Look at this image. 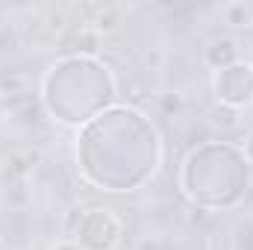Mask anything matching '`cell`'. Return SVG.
<instances>
[{
    "instance_id": "8992f818",
    "label": "cell",
    "mask_w": 253,
    "mask_h": 250,
    "mask_svg": "<svg viewBox=\"0 0 253 250\" xmlns=\"http://www.w3.org/2000/svg\"><path fill=\"white\" fill-rule=\"evenodd\" d=\"M74 44H77V50L97 53V47H100V33H97V30H91L88 24H80V30L74 33Z\"/></svg>"
},
{
    "instance_id": "5b68a950",
    "label": "cell",
    "mask_w": 253,
    "mask_h": 250,
    "mask_svg": "<svg viewBox=\"0 0 253 250\" xmlns=\"http://www.w3.org/2000/svg\"><path fill=\"white\" fill-rule=\"evenodd\" d=\"M230 250H253V218H242L233 227Z\"/></svg>"
},
{
    "instance_id": "6da1fadb",
    "label": "cell",
    "mask_w": 253,
    "mask_h": 250,
    "mask_svg": "<svg viewBox=\"0 0 253 250\" xmlns=\"http://www.w3.org/2000/svg\"><path fill=\"white\" fill-rule=\"evenodd\" d=\"M124 224L112 209H88L74 233V242L83 250H112L121 242Z\"/></svg>"
},
{
    "instance_id": "ba28073f",
    "label": "cell",
    "mask_w": 253,
    "mask_h": 250,
    "mask_svg": "<svg viewBox=\"0 0 253 250\" xmlns=\"http://www.w3.org/2000/svg\"><path fill=\"white\" fill-rule=\"evenodd\" d=\"M6 200H12L15 206H24V203H27V191H24V183H15V186H9V191H6Z\"/></svg>"
},
{
    "instance_id": "3957f363",
    "label": "cell",
    "mask_w": 253,
    "mask_h": 250,
    "mask_svg": "<svg viewBox=\"0 0 253 250\" xmlns=\"http://www.w3.org/2000/svg\"><path fill=\"white\" fill-rule=\"evenodd\" d=\"M233 62H239V42H236V39L218 36V39H212V42L203 47V65L221 71V68H230Z\"/></svg>"
},
{
    "instance_id": "9c48e42d",
    "label": "cell",
    "mask_w": 253,
    "mask_h": 250,
    "mask_svg": "<svg viewBox=\"0 0 253 250\" xmlns=\"http://www.w3.org/2000/svg\"><path fill=\"white\" fill-rule=\"evenodd\" d=\"M47 250H83L74 239H62V242H56V245H50Z\"/></svg>"
},
{
    "instance_id": "277c9868",
    "label": "cell",
    "mask_w": 253,
    "mask_h": 250,
    "mask_svg": "<svg viewBox=\"0 0 253 250\" xmlns=\"http://www.w3.org/2000/svg\"><path fill=\"white\" fill-rule=\"evenodd\" d=\"M221 15H224V24H230V27H253V9H251V3H245V0L224 3Z\"/></svg>"
},
{
    "instance_id": "30bf717a",
    "label": "cell",
    "mask_w": 253,
    "mask_h": 250,
    "mask_svg": "<svg viewBox=\"0 0 253 250\" xmlns=\"http://www.w3.org/2000/svg\"><path fill=\"white\" fill-rule=\"evenodd\" d=\"M245 156H248V159L253 162V129L248 132V135H245Z\"/></svg>"
},
{
    "instance_id": "8fae6325",
    "label": "cell",
    "mask_w": 253,
    "mask_h": 250,
    "mask_svg": "<svg viewBox=\"0 0 253 250\" xmlns=\"http://www.w3.org/2000/svg\"><path fill=\"white\" fill-rule=\"evenodd\" d=\"M6 112H9V106H6V97H3V91H0V121L6 118Z\"/></svg>"
},
{
    "instance_id": "7a4b0ae2",
    "label": "cell",
    "mask_w": 253,
    "mask_h": 250,
    "mask_svg": "<svg viewBox=\"0 0 253 250\" xmlns=\"http://www.w3.org/2000/svg\"><path fill=\"white\" fill-rule=\"evenodd\" d=\"M212 91L221 106L227 109H242L253 100V65L251 62H233L230 68L215 71Z\"/></svg>"
},
{
    "instance_id": "52a82bcc",
    "label": "cell",
    "mask_w": 253,
    "mask_h": 250,
    "mask_svg": "<svg viewBox=\"0 0 253 250\" xmlns=\"http://www.w3.org/2000/svg\"><path fill=\"white\" fill-rule=\"evenodd\" d=\"M156 106L162 115H177V112H183V94L180 91H162L156 97Z\"/></svg>"
}]
</instances>
